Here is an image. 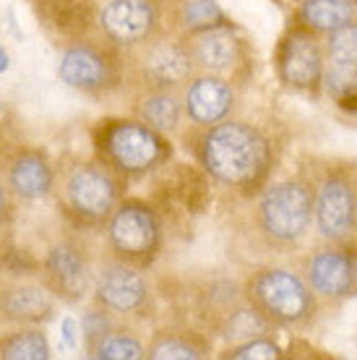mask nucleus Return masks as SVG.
Masks as SVG:
<instances>
[{
    "label": "nucleus",
    "instance_id": "nucleus-1",
    "mask_svg": "<svg viewBox=\"0 0 357 360\" xmlns=\"http://www.w3.org/2000/svg\"><path fill=\"white\" fill-rule=\"evenodd\" d=\"M206 170L227 186H250L264 175L268 165L266 139L253 126L230 120L214 123L201 149Z\"/></svg>",
    "mask_w": 357,
    "mask_h": 360
},
{
    "label": "nucleus",
    "instance_id": "nucleus-2",
    "mask_svg": "<svg viewBox=\"0 0 357 360\" xmlns=\"http://www.w3.org/2000/svg\"><path fill=\"white\" fill-rule=\"evenodd\" d=\"M313 217V198L311 191L297 180L277 183L264 193L259 204L261 227L274 240L292 243L303 238Z\"/></svg>",
    "mask_w": 357,
    "mask_h": 360
},
{
    "label": "nucleus",
    "instance_id": "nucleus-3",
    "mask_svg": "<svg viewBox=\"0 0 357 360\" xmlns=\"http://www.w3.org/2000/svg\"><path fill=\"white\" fill-rule=\"evenodd\" d=\"M250 292L259 303L261 314L279 324H295L311 314L313 295L308 282L287 269H264L250 282Z\"/></svg>",
    "mask_w": 357,
    "mask_h": 360
},
{
    "label": "nucleus",
    "instance_id": "nucleus-4",
    "mask_svg": "<svg viewBox=\"0 0 357 360\" xmlns=\"http://www.w3.org/2000/svg\"><path fill=\"white\" fill-rule=\"evenodd\" d=\"M316 227L329 240H344L357 227V196L347 178L331 175L321 183L313 201Z\"/></svg>",
    "mask_w": 357,
    "mask_h": 360
},
{
    "label": "nucleus",
    "instance_id": "nucleus-5",
    "mask_svg": "<svg viewBox=\"0 0 357 360\" xmlns=\"http://www.w3.org/2000/svg\"><path fill=\"white\" fill-rule=\"evenodd\" d=\"M277 68L282 82L292 89L318 86L323 76V53L316 42V32L305 27L292 29L279 45Z\"/></svg>",
    "mask_w": 357,
    "mask_h": 360
},
{
    "label": "nucleus",
    "instance_id": "nucleus-6",
    "mask_svg": "<svg viewBox=\"0 0 357 360\" xmlns=\"http://www.w3.org/2000/svg\"><path fill=\"white\" fill-rule=\"evenodd\" d=\"M110 243L128 259H146L160 245V222L146 204L128 201L110 222Z\"/></svg>",
    "mask_w": 357,
    "mask_h": 360
},
{
    "label": "nucleus",
    "instance_id": "nucleus-7",
    "mask_svg": "<svg viewBox=\"0 0 357 360\" xmlns=\"http://www.w3.org/2000/svg\"><path fill=\"white\" fill-rule=\"evenodd\" d=\"M108 152L112 162L125 172L149 170L162 157L160 134L141 123H115L108 131Z\"/></svg>",
    "mask_w": 357,
    "mask_h": 360
},
{
    "label": "nucleus",
    "instance_id": "nucleus-8",
    "mask_svg": "<svg viewBox=\"0 0 357 360\" xmlns=\"http://www.w3.org/2000/svg\"><path fill=\"white\" fill-rule=\"evenodd\" d=\"M117 188L108 170L97 165H84L68 178V201L79 214L102 219L115 207Z\"/></svg>",
    "mask_w": 357,
    "mask_h": 360
},
{
    "label": "nucleus",
    "instance_id": "nucleus-9",
    "mask_svg": "<svg viewBox=\"0 0 357 360\" xmlns=\"http://www.w3.org/2000/svg\"><path fill=\"white\" fill-rule=\"evenodd\" d=\"M99 21L115 42L134 45L152 34L157 8L152 0H110L99 13Z\"/></svg>",
    "mask_w": 357,
    "mask_h": 360
},
{
    "label": "nucleus",
    "instance_id": "nucleus-10",
    "mask_svg": "<svg viewBox=\"0 0 357 360\" xmlns=\"http://www.w3.org/2000/svg\"><path fill=\"white\" fill-rule=\"evenodd\" d=\"M308 288L326 297H347L355 290L352 253L344 248H323L313 253L305 266Z\"/></svg>",
    "mask_w": 357,
    "mask_h": 360
},
{
    "label": "nucleus",
    "instance_id": "nucleus-11",
    "mask_svg": "<svg viewBox=\"0 0 357 360\" xmlns=\"http://www.w3.org/2000/svg\"><path fill=\"white\" fill-rule=\"evenodd\" d=\"M97 295L110 311L131 314L146 300V279L128 264H110L97 279Z\"/></svg>",
    "mask_w": 357,
    "mask_h": 360
},
{
    "label": "nucleus",
    "instance_id": "nucleus-12",
    "mask_svg": "<svg viewBox=\"0 0 357 360\" xmlns=\"http://www.w3.org/2000/svg\"><path fill=\"white\" fill-rule=\"evenodd\" d=\"M233 99L230 84H224L222 79H214V76H204V79H196L188 89V115L201 126H214L230 112Z\"/></svg>",
    "mask_w": 357,
    "mask_h": 360
},
{
    "label": "nucleus",
    "instance_id": "nucleus-13",
    "mask_svg": "<svg viewBox=\"0 0 357 360\" xmlns=\"http://www.w3.org/2000/svg\"><path fill=\"white\" fill-rule=\"evenodd\" d=\"M47 274H50L53 288L68 300H79L89 290L86 262L73 245H55L47 256Z\"/></svg>",
    "mask_w": 357,
    "mask_h": 360
},
{
    "label": "nucleus",
    "instance_id": "nucleus-14",
    "mask_svg": "<svg viewBox=\"0 0 357 360\" xmlns=\"http://www.w3.org/2000/svg\"><path fill=\"white\" fill-rule=\"evenodd\" d=\"M193 58L206 71L224 73L242 58V45L227 27L209 29V32H201V37L196 39Z\"/></svg>",
    "mask_w": 357,
    "mask_h": 360
},
{
    "label": "nucleus",
    "instance_id": "nucleus-15",
    "mask_svg": "<svg viewBox=\"0 0 357 360\" xmlns=\"http://www.w3.org/2000/svg\"><path fill=\"white\" fill-rule=\"evenodd\" d=\"M60 79L73 89H99L108 82V63L91 47H71L60 58Z\"/></svg>",
    "mask_w": 357,
    "mask_h": 360
},
{
    "label": "nucleus",
    "instance_id": "nucleus-16",
    "mask_svg": "<svg viewBox=\"0 0 357 360\" xmlns=\"http://www.w3.org/2000/svg\"><path fill=\"white\" fill-rule=\"evenodd\" d=\"M300 27L311 32H334L357 18V6L352 0H305L300 11Z\"/></svg>",
    "mask_w": 357,
    "mask_h": 360
},
{
    "label": "nucleus",
    "instance_id": "nucleus-17",
    "mask_svg": "<svg viewBox=\"0 0 357 360\" xmlns=\"http://www.w3.org/2000/svg\"><path fill=\"white\" fill-rule=\"evenodd\" d=\"M11 186L21 198H45L53 186V170L39 154H21L11 167Z\"/></svg>",
    "mask_w": 357,
    "mask_h": 360
},
{
    "label": "nucleus",
    "instance_id": "nucleus-18",
    "mask_svg": "<svg viewBox=\"0 0 357 360\" xmlns=\"http://www.w3.org/2000/svg\"><path fill=\"white\" fill-rule=\"evenodd\" d=\"M3 311L16 321L39 324V321H47L53 316L55 303L50 292L42 288H13L3 295Z\"/></svg>",
    "mask_w": 357,
    "mask_h": 360
},
{
    "label": "nucleus",
    "instance_id": "nucleus-19",
    "mask_svg": "<svg viewBox=\"0 0 357 360\" xmlns=\"http://www.w3.org/2000/svg\"><path fill=\"white\" fill-rule=\"evenodd\" d=\"M146 73L160 84H178L190 73V55L175 45L154 47L146 58Z\"/></svg>",
    "mask_w": 357,
    "mask_h": 360
},
{
    "label": "nucleus",
    "instance_id": "nucleus-20",
    "mask_svg": "<svg viewBox=\"0 0 357 360\" xmlns=\"http://www.w3.org/2000/svg\"><path fill=\"white\" fill-rule=\"evenodd\" d=\"M321 82L342 110L357 112V63H331L323 68Z\"/></svg>",
    "mask_w": 357,
    "mask_h": 360
},
{
    "label": "nucleus",
    "instance_id": "nucleus-21",
    "mask_svg": "<svg viewBox=\"0 0 357 360\" xmlns=\"http://www.w3.org/2000/svg\"><path fill=\"white\" fill-rule=\"evenodd\" d=\"M0 358L8 360H45L50 358V345L42 332H16L0 342Z\"/></svg>",
    "mask_w": 357,
    "mask_h": 360
},
{
    "label": "nucleus",
    "instance_id": "nucleus-22",
    "mask_svg": "<svg viewBox=\"0 0 357 360\" xmlns=\"http://www.w3.org/2000/svg\"><path fill=\"white\" fill-rule=\"evenodd\" d=\"M183 24L193 32L227 27L224 11L216 6L214 0H188V3H183Z\"/></svg>",
    "mask_w": 357,
    "mask_h": 360
},
{
    "label": "nucleus",
    "instance_id": "nucleus-23",
    "mask_svg": "<svg viewBox=\"0 0 357 360\" xmlns=\"http://www.w3.org/2000/svg\"><path fill=\"white\" fill-rule=\"evenodd\" d=\"M141 112L146 126L154 128V131H170V128L178 126L180 120V105L172 94H154V97H149Z\"/></svg>",
    "mask_w": 357,
    "mask_h": 360
},
{
    "label": "nucleus",
    "instance_id": "nucleus-24",
    "mask_svg": "<svg viewBox=\"0 0 357 360\" xmlns=\"http://www.w3.org/2000/svg\"><path fill=\"white\" fill-rule=\"evenodd\" d=\"M326 53L331 63H357V21L329 32Z\"/></svg>",
    "mask_w": 357,
    "mask_h": 360
},
{
    "label": "nucleus",
    "instance_id": "nucleus-25",
    "mask_svg": "<svg viewBox=\"0 0 357 360\" xmlns=\"http://www.w3.org/2000/svg\"><path fill=\"white\" fill-rule=\"evenodd\" d=\"M204 355V347L193 340H188V337H162L157 342L152 345V350H149V358H157V360H193V358H201Z\"/></svg>",
    "mask_w": 357,
    "mask_h": 360
},
{
    "label": "nucleus",
    "instance_id": "nucleus-26",
    "mask_svg": "<svg viewBox=\"0 0 357 360\" xmlns=\"http://www.w3.org/2000/svg\"><path fill=\"white\" fill-rule=\"evenodd\" d=\"M266 329V321L261 319V311H253V308H240L230 316L227 321V337L230 340H253L259 337L261 332Z\"/></svg>",
    "mask_w": 357,
    "mask_h": 360
},
{
    "label": "nucleus",
    "instance_id": "nucleus-27",
    "mask_svg": "<svg viewBox=\"0 0 357 360\" xmlns=\"http://www.w3.org/2000/svg\"><path fill=\"white\" fill-rule=\"evenodd\" d=\"M97 358L108 360H138L143 358L141 342H136L134 337H125V334H115V337H105L97 345Z\"/></svg>",
    "mask_w": 357,
    "mask_h": 360
},
{
    "label": "nucleus",
    "instance_id": "nucleus-28",
    "mask_svg": "<svg viewBox=\"0 0 357 360\" xmlns=\"http://www.w3.org/2000/svg\"><path fill=\"white\" fill-rule=\"evenodd\" d=\"M227 355L235 360H274L282 358V350L274 342H268V340H248L240 347L230 350Z\"/></svg>",
    "mask_w": 357,
    "mask_h": 360
},
{
    "label": "nucleus",
    "instance_id": "nucleus-29",
    "mask_svg": "<svg viewBox=\"0 0 357 360\" xmlns=\"http://www.w3.org/2000/svg\"><path fill=\"white\" fill-rule=\"evenodd\" d=\"M108 329H110V324H108V319H105V314H97V311H94V314H89L84 319V337H86L94 347L110 334Z\"/></svg>",
    "mask_w": 357,
    "mask_h": 360
},
{
    "label": "nucleus",
    "instance_id": "nucleus-30",
    "mask_svg": "<svg viewBox=\"0 0 357 360\" xmlns=\"http://www.w3.org/2000/svg\"><path fill=\"white\" fill-rule=\"evenodd\" d=\"M79 340H81L79 321H76L73 316H65V319L60 321V342H63V347L76 350V347H79Z\"/></svg>",
    "mask_w": 357,
    "mask_h": 360
},
{
    "label": "nucleus",
    "instance_id": "nucleus-31",
    "mask_svg": "<svg viewBox=\"0 0 357 360\" xmlns=\"http://www.w3.org/2000/svg\"><path fill=\"white\" fill-rule=\"evenodd\" d=\"M6 68H8V53L0 47V73L6 71Z\"/></svg>",
    "mask_w": 357,
    "mask_h": 360
},
{
    "label": "nucleus",
    "instance_id": "nucleus-32",
    "mask_svg": "<svg viewBox=\"0 0 357 360\" xmlns=\"http://www.w3.org/2000/svg\"><path fill=\"white\" fill-rule=\"evenodd\" d=\"M6 212V188H3V183H0V214Z\"/></svg>",
    "mask_w": 357,
    "mask_h": 360
},
{
    "label": "nucleus",
    "instance_id": "nucleus-33",
    "mask_svg": "<svg viewBox=\"0 0 357 360\" xmlns=\"http://www.w3.org/2000/svg\"><path fill=\"white\" fill-rule=\"evenodd\" d=\"M352 269H355V285H357V253H352Z\"/></svg>",
    "mask_w": 357,
    "mask_h": 360
},
{
    "label": "nucleus",
    "instance_id": "nucleus-34",
    "mask_svg": "<svg viewBox=\"0 0 357 360\" xmlns=\"http://www.w3.org/2000/svg\"><path fill=\"white\" fill-rule=\"evenodd\" d=\"M352 3H355V6H357V0H352Z\"/></svg>",
    "mask_w": 357,
    "mask_h": 360
}]
</instances>
